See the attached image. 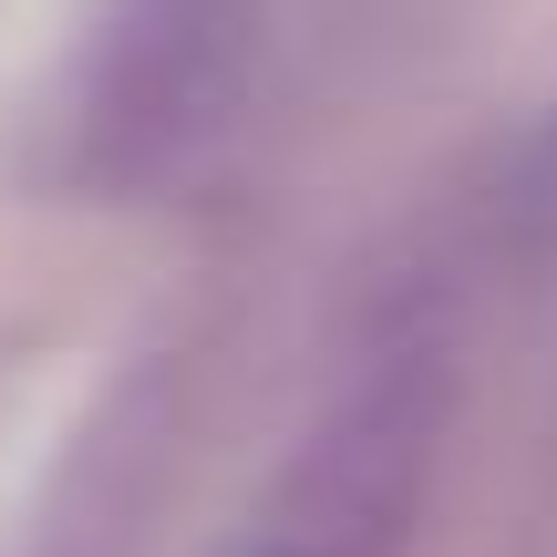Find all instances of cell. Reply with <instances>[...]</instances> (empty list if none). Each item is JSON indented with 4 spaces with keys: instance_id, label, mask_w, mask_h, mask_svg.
Listing matches in <instances>:
<instances>
[{
    "instance_id": "6da1fadb",
    "label": "cell",
    "mask_w": 557,
    "mask_h": 557,
    "mask_svg": "<svg viewBox=\"0 0 557 557\" xmlns=\"http://www.w3.org/2000/svg\"><path fill=\"white\" fill-rule=\"evenodd\" d=\"M269 62V0H103L62 94V176L83 197H165L238 145Z\"/></svg>"
},
{
    "instance_id": "7a4b0ae2",
    "label": "cell",
    "mask_w": 557,
    "mask_h": 557,
    "mask_svg": "<svg viewBox=\"0 0 557 557\" xmlns=\"http://www.w3.org/2000/svg\"><path fill=\"white\" fill-rule=\"evenodd\" d=\"M527 218H547V227H557V114H547L537 156H527Z\"/></svg>"
},
{
    "instance_id": "3957f363",
    "label": "cell",
    "mask_w": 557,
    "mask_h": 557,
    "mask_svg": "<svg viewBox=\"0 0 557 557\" xmlns=\"http://www.w3.org/2000/svg\"><path fill=\"white\" fill-rule=\"evenodd\" d=\"M278 557H289V547H278Z\"/></svg>"
}]
</instances>
